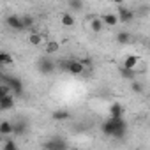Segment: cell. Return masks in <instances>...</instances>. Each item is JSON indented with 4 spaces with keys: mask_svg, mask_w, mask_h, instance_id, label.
Returning a JSON list of instances; mask_svg holds the SVG:
<instances>
[{
    "mask_svg": "<svg viewBox=\"0 0 150 150\" xmlns=\"http://www.w3.org/2000/svg\"><path fill=\"white\" fill-rule=\"evenodd\" d=\"M103 132L110 138H124L125 132H127V122L122 118H108L104 124H103Z\"/></svg>",
    "mask_w": 150,
    "mask_h": 150,
    "instance_id": "obj_1",
    "label": "cell"
},
{
    "mask_svg": "<svg viewBox=\"0 0 150 150\" xmlns=\"http://www.w3.org/2000/svg\"><path fill=\"white\" fill-rule=\"evenodd\" d=\"M4 81H6L4 85L9 87L11 94H14V96H21V94H23V83H21L20 78H14V76H4Z\"/></svg>",
    "mask_w": 150,
    "mask_h": 150,
    "instance_id": "obj_2",
    "label": "cell"
},
{
    "mask_svg": "<svg viewBox=\"0 0 150 150\" xmlns=\"http://www.w3.org/2000/svg\"><path fill=\"white\" fill-rule=\"evenodd\" d=\"M55 62L50 58V57H41L39 60H37V69H39V72L41 74H51L53 71H55Z\"/></svg>",
    "mask_w": 150,
    "mask_h": 150,
    "instance_id": "obj_3",
    "label": "cell"
},
{
    "mask_svg": "<svg viewBox=\"0 0 150 150\" xmlns=\"http://www.w3.org/2000/svg\"><path fill=\"white\" fill-rule=\"evenodd\" d=\"M62 67H64L65 71H69L71 74H81V72L85 71V65H83L80 60H67V62L62 64Z\"/></svg>",
    "mask_w": 150,
    "mask_h": 150,
    "instance_id": "obj_4",
    "label": "cell"
},
{
    "mask_svg": "<svg viewBox=\"0 0 150 150\" xmlns=\"http://www.w3.org/2000/svg\"><path fill=\"white\" fill-rule=\"evenodd\" d=\"M132 18H134V13L129 7H124V6L118 7V13H117L118 23H129V21H132Z\"/></svg>",
    "mask_w": 150,
    "mask_h": 150,
    "instance_id": "obj_5",
    "label": "cell"
},
{
    "mask_svg": "<svg viewBox=\"0 0 150 150\" xmlns=\"http://www.w3.org/2000/svg\"><path fill=\"white\" fill-rule=\"evenodd\" d=\"M44 150H65V141L62 138H51L44 143Z\"/></svg>",
    "mask_w": 150,
    "mask_h": 150,
    "instance_id": "obj_6",
    "label": "cell"
},
{
    "mask_svg": "<svg viewBox=\"0 0 150 150\" xmlns=\"http://www.w3.org/2000/svg\"><path fill=\"white\" fill-rule=\"evenodd\" d=\"M6 23H7V25H9V28H13V30H23V27H21V18H20V16H16V14L7 16Z\"/></svg>",
    "mask_w": 150,
    "mask_h": 150,
    "instance_id": "obj_7",
    "label": "cell"
},
{
    "mask_svg": "<svg viewBox=\"0 0 150 150\" xmlns=\"http://www.w3.org/2000/svg\"><path fill=\"white\" fill-rule=\"evenodd\" d=\"M124 117V106L120 103H113L110 108V118H122Z\"/></svg>",
    "mask_w": 150,
    "mask_h": 150,
    "instance_id": "obj_8",
    "label": "cell"
},
{
    "mask_svg": "<svg viewBox=\"0 0 150 150\" xmlns=\"http://www.w3.org/2000/svg\"><path fill=\"white\" fill-rule=\"evenodd\" d=\"M101 21H103V25H108V27H117V25H118L117 14H113V13L103 14V16H101Z\"/></svg>",
    "mask_w": 150,
    "mask_h": 150,
    "instance_id": "obj_9",
    "label": "cell"
},
{
    "mask_svg": "<svg viewBox=\"0 0 150 150\" xmlns=\"http://www.w3.org/2000/svg\"><path fill=\"white\" fill-rule=\"evenodd\" d=\"M138 62H139V58H138L136 55H127L125 60H124V69H131V71H134L136 65H138Z\"/></svg>",
    "mask_w": 150,
    "mask_h": 150,
    "instance_id": "obj_10",
    "label": "cell"
},
{
    "mask_svg": "<svg viewBox=\"0 0 150 150\" xmlns=\"http://www.w3.org/2000/svg\"><path fill=\"white\" fill-rule=\"evenodd\" d=\"M9 134H13V122L9 120L0 122V136H9Z\"/></svg>",
    "mask_w": 150,
    "mask_h": 150,
    "instance_id": "obj_11",
    "label": "cell"
},
{
    "mask_svg": "<svg viewBox=\"0 0 150 150\" xmlns=\"http://www.w3.org/2000/svg\"><path fill=\"white\" fill-rule=\"evenodd\" d=\"M14 106V97L13 96H7L4 99H0V111H6V110H11Z\"/></svg>",
    "mask_w": 150,
    "mask_h": 150,
    "instance_id": "obj_12",
    "label": "cell"
},
{
    "mask_svg": "<svg viewBox=\"0 0 150 150\" xmlns=\"http://www.w3.org/2000/svg\"><path fill=\"white\" fill-rule=\"evenodd\" d=\"M69 117H71V113L67 110H57V111L51 113V118L53 120H67Z\"/></svg>",
    "mask_w": 150,
    "mask_h": 150,
    "instance_id": "obj_13",
    "label": "cell"
},
{
    "mask_svg": "<svg viewBox=\"0 0 150 150\" xmlns=\"http://www.w3.org/2000/svg\"><path fill=\"white\" fill-rule=\"evenodd\" d=\"M20 18H21V27H23V30H27V28H32V27H34V18H32V16L25 14V16H20Z\"/></svg>",
    "mask_w": 150,
    "mask_h": 150,
    "instance_id": "obj_14",
    "label": "cell"
},
{
    "mask_svg": "<svg viewBox=\"0 0 150 150\" xmlns=\"http://www.w3.org/2000/svg\"><path fill=\"white\" fill-rule=\"evenodd\" d=\"M28 42H30L32 46H39V44L42 42V37H41V34H37V32H32V34L28 35Z\"/></svg>",
    "mask_w": 150,
    "mask_h": 150,
    "instance_id": "obj_15",
    "label": "cell"
},
{
    "mask_svg": "<svg viewBox=\"0 0 150 150\" xmlns=\"http://www.w3.org/2000/svg\"><path fill=\"white\" fill-rule=\"evenodd\" d=\"M27 131V124L25 122H16L13 124V134H23Z\"/></svg>",
    "mask_w": 150,
    "mask_h": 150,
    "instance_id": "obj_16",
    "label": "cell"
},
{
    "mask_svg": "<svg viewBox=\"0 0 150 150\" xmlns=\"http://www.w3.org/2000/svg\"><path fill=\"white\" fill-rule=\"evenodd\" d=\"M60 21H62V25H65V27H72V25H74V18H72V14H69V13L62 14Z\"/></svg>",
    "mask_w": 150,
    "mask_h": 150,
    "instance_id": "obj_17",
    "label": "cell"
},
{
    "mask_svg": "<svg viewBox=\"0 0 150 150\" xmlns=\"http://www.w3.org/2000/svg\"><path fill=\"white\" fill-rule=\"evenodd\" d=\"M58 48H60V46H58L57 41H50V42L46 44V53H48V55H53V53L58 51Z\"/></svg>",
    "mask_w": 150,
    "mask_h": 150,
    "instance_id": "obj_18",
    "label": "cell"
},
{
    "mask_svg": "<svg viewBox=\"0 0 150 150\" xmlns=\"http://www.w3.org/2000/svg\"><path fill=\"white\" fill-rule=\"evenodd\" d=\"M7 64H13V57L6 51H0V65H7Z\"/></svg>",
    "mask_w": 150,
    "mask_h": 150,
    "instance_id": "obj_19",
    "label": "cell"
},
{
    "mask_svg": "<svg viewBox=\"0 0 150 150\" xmlns=\"http://www.w3.org/2000/svg\"><path fill=\"white\" fill-rule=\"evenodd\" d=\"M117 41H118L120 44H129V42H131V35H129L127 32H118Z\"/></svg>",
    "mask_w": 150,
    "mask_h": 150,
    "instance_id": "obj_20",
    "label": "cell"
},
{
    "mask_svg": "<svg viewBox=\"0 0 150 150\" xmlns=\"http://www.w3.org/2000/svg\"><path fill=\"white\" fill-rule=\"evenodd\" d=\"M120 74H122V78H127V80H134L136 78V71H131V69H120Z\"/></svg>",
    "mask_w": 150,
    "mask_h": 150,
    "instance_id": "obj_21",
    "label": "cell"
},
{
    "mask_svg": "<svg viewBox=\"0 0 150 150\" xmlns=\"http://www.w3.org/2000/svg\"><path fill=\"white\" fill-rule=\"evenodd\" d=\"M103 27H104V25H103V21H101L99 18H94V20H92V23H90V28H92L94 32H101V30H103Z\"/></svg>",
    "mask_w": 150,
    "mask_h": 150,
    "instance_id": "obj_22",
    "label": "cell"
},
{
    "mask_svg": "<svg viewBox=\"0 0 150 150\" xmlns=\"http://www.w3.org/2000/svg\"><path fill=\"white\" fill-rule=\"evenodd\" d=\"M131 90L132 92H136V94H141L143 92V83H139V81H132V85H131Z\"/></svg>",
    "mask_w": 150,
    "mask_h": 150,
    "instance_id": "obj_23",
    "label": "cell"
},
{
    "mask_svg": "<svg viewBox=\"0 0 150 150\" xmlns=\"http://www.w3.org/2000/svg\"><path fill=\"white\" fill-rule=\"evenodd\" d=\"M4 150H18V146H16V143L13 141V139H6L4 141Z\"/></svg>",
    "mask_w": 150,
    "mask_h": 150,
    "instance_id": "obj_24",
    "label": "cell"
},
{
    "mask_svg": "<svg viewBox=\"0 0 150 150\" xmlns=\"http://www.w3.org/2000/svg\"><path fill=\"white\" fill-rule=\"evenodd\" d=\"M7 96H13L11 90H9V87H7V85H0V99H4V97H7Z\"/></svg>",
    "mask_w": 150,
    "mask_h": 150,
    "instance_id": "obj_25",
    "label": "cell"
},
{
    "mask_svg": "<svg viewBox=\"0 0 150 150\" xmlns=\"http://www.w3.org/2000/svg\"><path fill=\"white\" fill-rule=\"evenodd\" d=\"M67 6H69L71 9H74V11H80V9L83 7V4H81V2H76V0H71Z\"/></svg>",
    "mask_w": 150,
    "mask_h": 150,
    "instance_id": "obj_26",
    "label": "cell"
},
{
    "mask_svg": "<svg viewBox=\"0 0 150 150\" xmlns=\"http://www.w3.org/2000/svg\"><path fill=\"white\" fill-rule=\"evenodd\" d=\"M136 150H139V148H136Z\"/></svg>",
    "mask_w": 150,
    "mask_h": 150,
    "instance_id": "obj_27",
    "label": "cell"
}]
</instances>
